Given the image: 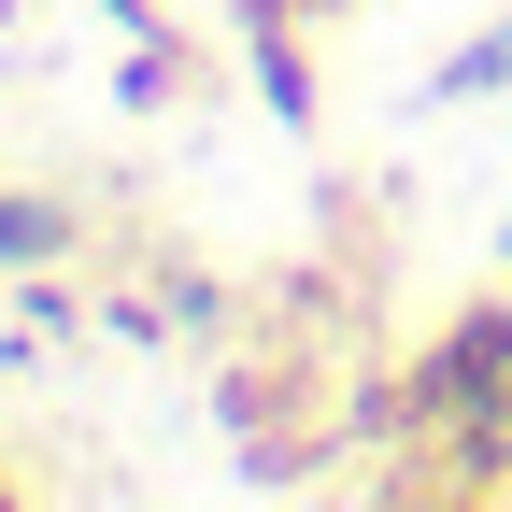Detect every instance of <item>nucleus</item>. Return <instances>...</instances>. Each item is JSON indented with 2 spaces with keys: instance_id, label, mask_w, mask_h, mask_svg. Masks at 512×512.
Wrapping results in <instances>:
<instances>
[{
  "instance_id": "1",
  "label": "nucleus",
  "mask_w": 512,
  "mask_h": 512,
  "mask_svg": "<svg viewBox=\"0 0 512 512\" xmlns=\"http://www.w3.org/2000/svg\"><path fill=\"white\" fill-rule=\"evenodd\" d=\"M242 72H256V114H271V128H313V114H328V86H313V29H299V15L242 29Z\"/></svg>"
},
{
  "instance_id": "5",
  "label": "nucleus",
  "mask_w": 512,
  "mask_h": 512,
  "mask_svg": "<svg viewBox=\"0 0 512 512\" xmlns=\"http://www.w3.org/2000/svg\"><path fill=\"white\" fill-rule=\"evenodd\" d=\"M157 299H171V328H214V313H228V285H214V271H185V256L157 271Z\"/></svg>"
},
{
  "instance_id": "6",
  "label": "nucleus",
  "mask_w": 512,
  "mask_h": 512,
  "mask_svg": "<svg viewBox=\"0 0 512 512\" xmlns=\"http://www.w3.org/2000/svg\"><path fill=\"white\" fill-rule=\"evenodd\" d=\"M15 313H29V328L57 342V328H72V285H57V271H15Z\"/></svg>"
},
{
  "instance_id": "7",
  "label": "nucleus",
  "mask_w": 512,
  "mask_h": 512,
  "mask_svg": "<svg viewBox=\"0 0 512 512\" xmlns=\"http://www.w3.org/2000/svg\"><path fill=\"white\" fill-rule=\"evenodd\" d=\"M498 271H512V228H498Z\"/></svg>"
},
{
  "instance_id": "4",
  "label": "nucleus",
  "mask_w": 512,
  "mask_h": 512,
  "mask_svg": "<svg viewBox=\"0 0 512 512\" xmlns=\"http://www.w3.org/2000/svg\"><path fill=\"white\" fill-rule=\"evenodd\" d=\"M498 86H512V15H498V29H470V43L427 72V100H498Z\"/></svg>"
},
{
  "instance_id": "2",
  "label": "nucleus",
  "mask_w": 512,
  "mask_h": 512,
  "mask_svg": "<svg viewBox=\"0 0 512 512\" xmlns=\"http://www.w3.org/2000/svg\"><path fill=\"white\" fill-rule=\"evenodd\" d=\"M86 242L72 200H43V185H0V271H57V256Z\"/></svg>"
},
{
  "instance_id": "3",
  "label": "nucleus",
  "mask_w": 512,
  "mask_h": 512,
  "mask_svg": "<svg viewBox=\"0 0 512 512\" xmlns=\"http://www.w3.org/2000/svg\"><path fill=\"white\" fill-rule=\"evenodd\" d=\"M114 100H128V114H171V100H185V29H171V15H143V29H128Z\"/></svg>"
}]
</instances>
